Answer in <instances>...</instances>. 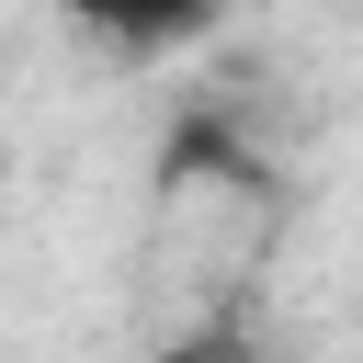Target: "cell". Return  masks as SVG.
Here are the masks:
<instances>
[{
    "instance_id": "obj_1",
    "label": "cell",
    "mask_w": 363,
    "mask_h": 363,
    "mask_svg": "<svg viewBox=\"0 0 363 363\" xmlns=\"http://www.w3.org/2000/svg\"><path fill=\"white\" fill-rule=\"evenodd\" d=\"M159 363H272V352H261L250 329H193V340H170Z\"/></svg>"
}]
</instances>
